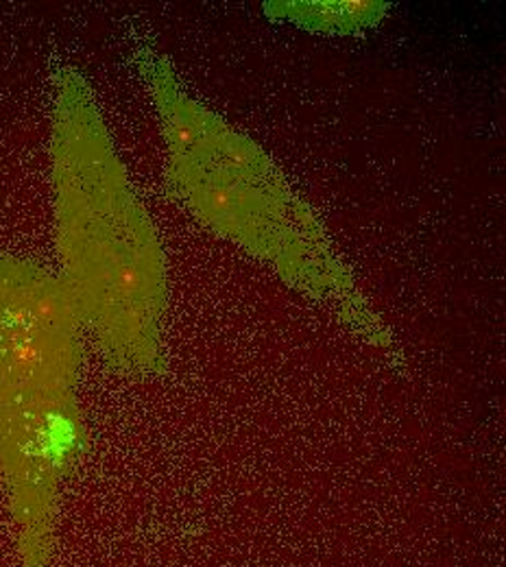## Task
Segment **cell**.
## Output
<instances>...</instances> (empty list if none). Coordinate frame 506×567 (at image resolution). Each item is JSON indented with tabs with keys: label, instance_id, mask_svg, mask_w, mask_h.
I'll use <instances>...</instances> for the list:
<instances>
[{
	"label": "cell",
	"instance_id": "cell-1",
	"mask_svg": "<svg viewBox=\"0 0 506 567\" xmlns=\"http://www.w3.org/2000/svg\"><path fill=\"white\" fill-rule=\"evenodd\" d=\"M51 179L55 276L83 330L114 364L151 367L166 297L162 245L92 87L74 69L55 79Z\"/></svg>",
	"mask_w": 506,
	"mask_h": 567
},
{
	"label": "cell",
	"instance_id": "cell-2",
	"mask_svg": "<svg viewBox=\"0 0 506 567\" xmlns=\"http://www.w3.org/2000/svg\"><path fill=\"white\" fill-rule=\"evenodd\" d=\"M81 332L53 271L0 254V476L27 567H44L58 489L81 443Z\"/></svg>",
	"mask_w": 506,
	"mask_h": 567
},
{
	"label": "cell",
	"instance_id": "cell-3",
	"mask_svg": "<svg viewBox=\"0 0 506 567\" xmlns=\"http://www.w3.org/2000/svg\"><path fill=\"white\" fill-rule=\"evenodd\" d=\"M143 66L166 138L168 182L179 199L280 271L310 286L321 278L330 288L337 269L314 220L258 146L188 99L159 60L146 58Z\"/></svg>",
	"mask_w": 506,
	"mask_h": 567
},
{
	"label": "cell",
	"instance_id": "cell-4",
	"mask_svg": "<svg viewBox=\"0 0 506 567\" xmlns=\"http://www.w3.org/2000/svg\"><path fill=\"white\" fill-rule=\"evenodd\" d=\"M280 13L301 27L326 31H359L371 27L386 11L380 2H285Z\"/></svg>",
	"mask_w": 506,
	"mask_h": 567
}]
</instances>
